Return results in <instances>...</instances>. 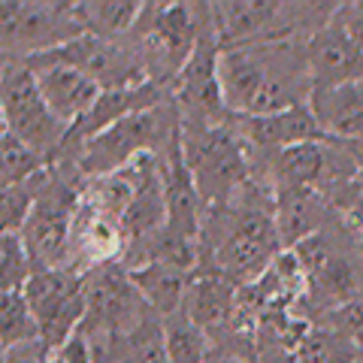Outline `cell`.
<instances>
[{"label": "cell", "instance_id": "obj_1", "mask_svg": "<svg viewBox=\"0 0 363 363\" xmlns=\"http://www.w3.org/2000/svg\"><path fill=\"white\" fill-rule=\"evenodd\" d=\"M218 79L233 116H272L312 100L306 40H269L221 49Z\"/></svg>", "mask_w": 363, "mask_h": 363}, {"label": "cell", "instance_id": "obj_2", "mask_svg": "<svg viewBox=\"0 0 363 363\" xmlns=\"http://www.w3.org/2000/svg\"><path fill=\"white\" fill-rule=\"evenodd\" d=\"M179 149H182V116L173 94H169L161 104L133 112V116L121 118L118 124H112L109 130L97 133L94 140H88L76 161L85 179H100L128 167L143 155L169 157Z\"/></svg>", "mask_w": 363, "mask_h": 363}, {"label": "cell", "instance_id": "obj_3", "mask_svg": "<svg viewBox=\"0 0 363 363\" xmlns=\"http://www.w3.org/2000/svg\"><path fill=\"white\" fill-rule=\"evenodd\" d=\"M182 161L200 191L203 206L230 203L255 176V155L245 140L227 124H185L182 121Z\"/></svg>", "mask_w": 363, "mask_h": 363}, {"label": "cell", "instance_id": "obj_4", "mask_svg": "<svg viewBox=\"0 0 363 363\" xmlns=\"http://www.w3.org/2000/svg\"><path fill=\"white\" fill-rule=\"evenodd\" d=\"M0 106H4V130L40 152L49 164L58 161L70 140V124H64L43 100L37 76L28 61H4Z\"/></svg>", "mask_w": 363, "mask_h": 363}, {"label": "cell", "instance_id": "obj_5", "mask_svg": "<svg viewBox=\"0 0 363 363\" xmlns=\"http://www.w3.org/2000/svg\"><path fill=\"white\" fill-rule=\"evenodd\" d=\"M4 61H30L82 37L73 4L49 0H4L0 4Z\"/></svg>", "mask_w": 363, "mask_h": 363}, {"label": "cell", "instance_id": "obj_6", "mask_svg": "<svg viewBox=\"0 0 363 363\" xmlns=\"http://www.w3.org/2000/svg\"><path fill=\"white\" fill-rule=\"evenodd\" d=\"M21 294L37 315L40 339L49 348L64 345L85 321V276L76 269H40Z\"/></svg>", "mask_w": 363, "mask_h": 363}, {"label": "cell", "instance_id": "obj_7", "mask_svg": "<svg viewBox=\"0 0 363 363\" xmlns=\"http://www.w3.org/2000/svg\"><path fill=\"white\" fill-rule=\"evenodd\" d=\"M49 55L79 67V70L88 73L104 91L152 82L149 73H145L143 55L130 37L128 40H106V37H94V33H82V37H76L73 43H67Z\"/></svg>", "mask_w": 363, "mask_h": 363}, {"label": "cell", "instance_id": "obj_8", "mask_svg": "<svg viewBox=\"0 0 363 363\" xmlns=\"http://www.w3.org/2000/svg\"><path fill=\"white\" fill-rule=\"evenodd\" d=\"M28 67L33 70V76H37L43 100L64 124H70V130L88 116L91 106L97 104L100 91H104L88 73H82L79 67L67 64L61 58H55V55L30 58Z\"/></svg>", "mask_w": 363, "mask_h": 363}, {"label": "cell", "instance_id": "obj_9", "mask_svg": "<svg viewBox=\"0 0 363 363\" xmlns=\"http://www.w3.org/2000/svg\"><path fill=\"white\" fill-rule=\"evenodd\" d=\"M306 61H309L312 73V94L363 79V49L336 16L327 28L306 40Z\"/></svg>", "mask_w": 363, "mask_h": 363}, {"label": "cell", "instance_id": "obj_10", "mask_svg": "<svg viewBox=\"0 0 363 363\" xmlns=\"http://www.w3.org/2000/svg\"><path fill=\"white\" fill-rule=\"evenodd\" d=\"M233 128L255 155H279L291 145L327 140L309 104L272 116H233Z\"/></svg>", "mask_w": 363, "mask_h": 363}, {"label": "cell", "instance_id": "obj_11", "mask_svg": "<svg viewBox=\"0 0 363 363\" xmlns=\"http://www.w3.org/2000/svg\"><path fill=\"white\" fill-rule=\"evenodd\" d=\"M240 291L242 288L227 279L224 272L200 264L188 279V291H185L182 309H185L191 321L200 324L212 339L215 333H221L233 324L236 309H240Z\"/></svg>", "mask_w": 363, "mask_h": 363}, {"label": "cell", "instance_id": "obj_12", "mask_svg": "<svg viewBox=\"0 0 363 363\" xmlns=\"http://www.w3.org/2000/svg\"><path fill=\"white\" fill-rule=\"evenodd\" d=\"M342 215L333 209V203L312 188H294V185L276 188V227L285 252L297 248L309 236L327 230Z\"/></svg>", "mask_w": 363, "mask_h": 363}, {"label": "cell", "instance_id": "obj_13", "mask_svg": "<svg viewBox=\"0 0 363 363\" xmlns=\"http://www.w3.org/2000/svg\"><path fill=\"white\" fill-rule=\"evenodd\" d=\"M309 106L330 140L351 143L363 136V79L330 91H315Z\"/></svg>", "mask_w": 363, "mask_h": 363}, {"label": "cell", "instance_id": "obj_14", "mask_svg": "<svg viewBox=\"0 0 363 363\" xmlns=\"http://www.w3.org/2000/svg\"><path fill=\"white\" fill-rule=\"evenodd\" d=\"M130 272V281L136 285V291L143 294V300L152 306L157 315H173L182 309L185 303V291H188V279L191 272L179 269L173 264H143V267H133Z\"/></svg>", "mask_w": 363, "mask_h": 363}, {"label": "cell", "instance_id": "obj_15", "mask_svg": "<svg viewBox=\"0 0 363 363\" xmlns=\"http://www.w3.org/2000/svg\"><path fill=\"white\" fill-rule=\"evenodd\" d=\"M73 6L82 30L106 40H128L143 16V4L133 0H85Z\"/></svg>", "mask_w": 363, "mask_h": 363}, {"label": "cell", "instance_id": "obj_16", "mask_svg": "<svg viewBox=\"0 0 363 363\" xmlns=\"http://www.w3.org/2000/svg\"><path fill=\"white\" fill-rule=\"evenodd\" d=\"M297 363H363V351L345 333L327 324H312L294 351Z\"/></svg>", "mask_w": 363, "mask_h": 363}, {"label": "cell", "instance_id": "obj_17", "mask_svg": "<svg viewBox=\"0 0 363 363\" xmlns=\"http://www.w3.org/2000/svg\"><path fill=\"white\" fill-rule=\"evenodd\" d=\"M164 336H167V357L169 363H206L212 351V339L200 324L188 318L185 309L164 318Z\"/></svg>", "mask_w": 363, "mask_h": 363}, {"label": "cell", "instance_id": "obj_18", "mask_svg": "<svg viewBox=\"0 0 363 363\" xmlns=\"http://www.w3.org/2000/svg\"><path fill=\"white\" fill-rule=\"evenodd\" d=\"M45 169H49V161L40 152H33L18 136L4 130V136H0V179H4V188L30 182Z\"/></svg>", "mask_w": 363, "mask_h": 363}, {"label": "cell", "instance_id": "obj_19", "mask_svg": "<svg viewBox=\"0 0 363 363\" xmlns=\"http://www.w3.org/2000/svg\"><path fill=\"white\" fill-rule=\"evenodd\" d=\"M30 339H40V324L30 303L25 300V294L21 291L0 294V345L13 348L21 342H30Z\"/></svg>", "mask_w": 363, "mask_h": 363}, {"label": "cell", "instance_id": "obj_20", "mask_svg": "<svg viewBox=\"0 0 363 363\" xmlns=\"http://www.w3.org/2000/svg\"><path fill=\"white\" fill-rule=\"evenodd\" d=\"M33 272H37V267H33L21 233L0 236V294L25 291V285L33 279Z\"/></svg>", "mask_w": 363, "mask_h": 363}, {"label": "cell", "instance_id": "obj_21", "mask_svg": "<svg viewBox=\"0 0 363 363\" xmlns=\"http://www.w3.org/2000/svg\"><path fill=\"white\" fill-rule=\"evenodd\" d=\"M40 179L21 182V185H9L0 194V224H4V233H21L25 224L33 212V203H37V191H40Z\"/></svg>", "mask_w": 363, "mask_h": 363}, {"label": "cell", "instance_id": "obj_22", "mask_svg": "<svg viewBox=\"0 0 363 363\" xmlns=\"http://www.w3.org/2000/svg\"><path fill=\"white\" fill-rule=\"evenodd\" d=\"M45 363H94V351H91V342L82 330H76L64 345L52 348Z\"/></svg>", "mask_w": 363, "mask_h": 363}, {"label": "cell", "instance_id": "obj_23", "mask_svg": "<svg viewBox=\"0 0 363 363\" xmlns=\"http://www.w3.org/2000/svg\"><path fill=\"white\" fill-rule=\"evenodd\" d=\"M49 351H52V348L45 345L43 339H30V342L4 348V363H45Z\"/></svg>", "mask_w": 363, "mask_h": 363}, {"label": "cell", "instance_id": "obj_24", "mask_svg": "<svg viewBox=\"0 0 363 363\" xmlns=\"http://www.w3.org/2000/svg\"><path fill=\"white\" fill-rule=\"evenodd\" d=\"M336 18L342 21V28L354 37V43L363 49V4H339Z\"/></svg>", "mask_w": 363, "mask_h": 363}, {"label": "cell", "instance_id": "obj_25", "mask_svg": "<svg viewBox=\"0 0 363 363\" xmlns=\"http://www.w3.org/2000/svg\"><path fill=\"white\" fill-rule=\"evenodd\" d=\"M339 215H342L345 227H348V230L357 236V242L363 245V188L357 191V194H354V200H351L348 206H345L342 212H339Z\"/></svg>", "mask_w": 363, "mask_h": 363}, {"label": "cell", "instance_id": "obj_26", "mask_svg": "<svg viewBox=\"0 0 363 363\" xmlns=\"http://www.w3.org/2000/svg\"><path fill=\"white\" fill-rule=\"evenodd\" d=\"M206 363H255V360H245L240 354H230V351H221V348H212Z\"/></svg>", "mask_w": 363, "mask_h": 363}, {"label": "cell", "instance_id": "obj_27", "mask_svg": "<svg viewBox=\"0 0 363 363\" xmlns=\"http://www.w3.org/2000/svg\"><path fill=\"white\" fill-rule=\"evenodd\" d=\"M348 149H351V155H354L357 173H360V182H363V136H360V140H351V143H348Z\"/></svg>", "mask_w": 363, "mask_h": 363}]
</instances>
